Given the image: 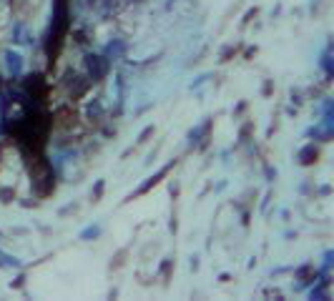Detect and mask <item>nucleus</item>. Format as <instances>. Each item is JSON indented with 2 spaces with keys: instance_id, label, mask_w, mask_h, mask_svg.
Instances as JSON below:
<instances>
[{
  "instance_id": "f257e3e1",
  "label": "nucleus",
  "mask_w": 334,
  "mask_h": 301,
  "mask_svg": "<svg viewBox=\"0 0 334 301\" xmlns=\"http://www.w3.org/2000/svg\"><path fill=\"white\" fill-rule=\"evenodd\" d=\"M28 173H31L33 194H36L38 199L53 196V191H55V176H53V168H50L48 158H43L40 153H36L33 161H31V168H28Z\"/></svg>"
},
{
  "instance_id": "f03ea898",
  "label": "nucleus",
  "mask_w": 334,
  "mask_h": 301,
  "mask_svg": "<svg viewBox=\"0 0 334 301\" xmlns=\"http://www.w3.org/2000/svg\"><path fill=\"white\" fill-rule=\"evenodd\" d=\"M106 75H108V58L96 56V53H88L86 56V78L88 80H101Z\"/></svg>"
},
{
  "instance_id": "7ed1b4c3",
  "label": "nucleus",
  "mask_w": 334,
  "mask_h": 301,
  "mask_svg": "<svg viewBox=\"0 0 334 301\" xmlns=\"http://www.w3.org/2000/svg\"><path fill=\"white\" fill-rule=\"evenodd\" d=\"M319 158V146L317 143H309V146H304L297 156V161L301 163V166H312V163Z\"/></svg>"
},
{
  "instance_id": "20e7f679",
  "label": "nucleus",
  "mask_w": 334,
  "mask_h": 301,
  "mask_svg": "<svg viewBox=\"0 0 334 301\" xmlns=\"http://www.w3.org/2000/svg\"><path fill=\"white\" fill-rule=\"evenodd\" d=\"M88 86H91V80H88V78L73 75V80H71V96H73V98L86 96V93H88Z\"/></svg>"
},
{
  "instance_id": "39448f33",
  "label": "nucleus",
  "mask_w": 334,
  "mask_h": 301,
  "mask_svg": "<svg viewBox=\"0 0 334 301\" xmlns=\"http://www.w3.org/2000/svg\"><path fill=\"white\" fill-rule=\"evenodd\" d=\"M5 66H8V70H10L13 75H18V73H20V68H23V58H20V53L8 50V53H5Z\"/></svg>"
},
{
  "instance_id": "423d86ee",
  "label": "nucleus",
  "mask_w": 334,
  "mask_h": 301,
  "mask_svg": "<svg viewBox=\"0 0 334 301\" xmlns=\"http://www.w3.org/2000/svg\"><path fill=\"white\" fill-rule=\"evenodd\" d=\"M312 135H314V138H319V141H329L332 138V116H327L324 123L312 131Z\"/></svg>"
},
{
  "instance_id": "0eeeda50",
  "label": "nucleus",
  "mask_w": 334,
  "mask_h": 301,
  "mask_svg": "<svg viewBox=\"0 0 334 301\" xmlns=\"http://www.w3.org/2000/svg\"><path fill=\"white\" fill-rule=\"evenodd\" d=\"M126 53V43L123 40H111L106 45V58H121Z\"/></svg>"
},
{
  "instance_id": "6e6552de",
  "label": "nucleus",
  "mask_w": 334,
  "mask_h": 301,
  "mask_svg": "<svg viewBox=\"0 0 334 301\" xmlns=\"http://www.w3.org/2000/svg\"><path fill=\"white\" fill-rule=\"evenodd\" d=\"M169 168H171V166H166V168H161V171H158V173H156L153 178H148V181H146V183H144L141 188H138V191H136V196H141V194H146V191H148V188H153V186H156V183H158V181H161V178L166 176V171H169Z\"/></svg>"
},
{
  "instance_id": "1a4fd4ad",
  "label": "nucleus",
  "mask_w": 334,
  "mask_h": 301,
  "mask_svg": "<svg viewBox=\"0 0 334 301\" xmlns=\"http://www.w3.org/2000/svg\"><path fill=\"white\" fill-rule=\"evenodd\" d=\"M55 121H58L61 126H73V123H75V113H71L68 108L63 105L61 111H58V116H55Z\"/></svg>"
},
{
  "instance_id": "9d476101",
  "label": "nucleus",
  "mask_w": 334,
  "mask_h": 301,
  "mask_svg": "<svg viewBox=\"0 0 334 301\" xmlns=\"http://www.w3.org/2000/svg\"><path fill=\"white\" fill-rule=\"evenodd\" d=\"M96 236H101V229H98V226H88V231L80 234V238H86V241H88V238H96Z\"/></svg>"
},
{
  "instance_id": "9b49d317",
  "label": "nucleus",
  "mask_w": 334,
  "mask_h": 301,
  "mask_svg": "<svg viewBox=\"0 0 334 301\" xmlns=\"http://www.w3.org/2000/svg\"><path fill=\"white\" fill-rule=\"evenodd\" d=\"M88 116H91V118H98V116H101V105H98V103H91V105H88Z\"/></svg>"
},
{
  "instance_id": "f8f14e48",
  "label": "nucleus",
  "mask_w": 334,
  "mask_h": 301,
  "mask_svg": "<svg viewBox=\"0 0 334 301\" xmlns=\"http://www.w3.org/2000/svg\"><path fill=\"white\" fill-rule=\"evenodd\" d=\"M103 186H106L103 181H96V191H93V201H98V199L103 196Z\"/></svg>"
},
{
  "instance_id": "ddd939ff",
  "label": "nucleus",
  "mask_w": 334,
  "mask_h": 301,
  "mask_svg": "<svg viewBox=\"0 0 334 301\" xmlns=\"http://www.w3.org/2000/svg\"><path fill=\"white\" fill-rule=\"evenodd\" d=\"M151 135H153V126H148V128L141 133V138H138V143H146V141L151 138Z\"/></svg>"
},
{
  "instance_id": "4468645a",
  "label": "nucleus",
  "mask_w": 334,
  "mask_h": 301,
  "mask_svg": "<svg viewBox=\"0 0 334 301\" xmlns=\"http://www.w3.org/2000/svg\"><path fill=\"white\" fill-rule=\"evenodd\" d=\"M13 196H15V194H10L8 188H5V191H0V201H10Z\"/></svg>"
}]
</instances>
